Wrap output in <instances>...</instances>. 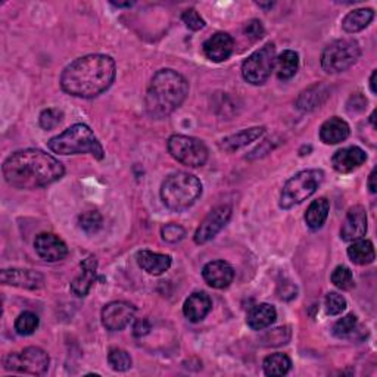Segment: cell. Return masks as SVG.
Instances as JSON below:
<instances>
[{
	"mask_svg": "<svg viewBox=\"0 0 377 377\" xmlns=\"http://www.w3.org/2000/svg\"><path fill=\"white\" fill-rule=\"evenodd\" d=\"M149 330H151V323L146 319L136 320V323L133 326V334L137 338H142V336H144V334H148Z\"/></svg>",
	"mask_w": 377,
	"mask_h": 377,
	"instance_id": "60d3db41",
	"label": "cell"
},
{
	"mask_svg": "<svg viewBox=\"0 0 377 377\" xmlns=\"http://www.w3.org/2000/svg\"><path fill=\"white\" fill-rule=\"evenodd\" d=\"M78 224H80V228L85 230L86 233L89 235L96 233L97 230L102 227V216L97 211H87L80 216Z\"/></svg>",
	"mask_w": 377,
	"mask_h": 377,
	"instance_id": "e575fe53",
	"label": "cell"
},
{
	"mask_svg": "<svg viewBox=\"0 0 377 377\" xmlns=\"http://www.w3.org/2000/svg\"><path fill=\"white\" fill-rule=\"evenodd\" d=\"M202 49L209 60L223 62L233 53L235 41L227 33H217L205 41Z\"/></svg>",
	"mask_w": 377,
	"mask_h": 377,
	"instance_id": "ac0fdd59",
	"label": "cell"
},
{
	"mask_svg": "<svg viewBox=\"0 0 377 377\" xmlns=\"http://www.w3.org/2000/svg\"><path fill=\"white\" fill-rule=\"evenodd\" d=\"M331 283L336 286L338 289L342 290H348L354 286V276H352V271L345 267V265H339L333 270L331 273Z\"/></svg>",
	"mask_w": 377,
	"mask_h": 377,
	"instance_id": "836d02e7",
	"label": "cell"
},
{
	"mask_svg": "<svg viewBox=\"0 0 377 377\" xmlns=\"http://www.w3.org/2000/svg\"><path fill=\"white\" fill-rule=\"evenodd\" d=\"M108 363L114 371H127L132 367V357L127 351L114 348L108 354Z\"/></svg>",
	"mask_w": 377,
	"mask_h": 377,
	"instance_id": "1f68e13d",
	"label": "cell"
},
{
	"mask_svg": "<svg viewBox=\"0 0 377 377\" xmlns=\"http://www.w3.org/2000/svg\"><path fill=\"white\" fill-rule=\"evenodd\" d=\"M211 308H213L211 298H209L205 292H195L186 299L183 312L188 322L198 323L208 316Z\"/></svg>",
	"mask_w": 377,
	"mask_h": 377,
	"instance_id": "d6986e66",
	"label": "cell"
},
{
	"mask_svg": "<svg viewBox=\"0 0 377 377\" xmlns=\"http://www.w3.org/2000/svg\"><path fill=\"white\" fill-rule=\"evenodd\" d=\"M327 92L324 86H312L302 92L297 99V107L301 111H312L326 100Z\"/></svg>",
	"mask_w": 377,
	"mask_h": 377,
	"instance_id": "f1b7e54d",
	"label": "cell"
},
{
	"mask_svg": "<svg viewBox=\"0 0 377 377\" xmlns=\"http://www.w3.org/2000/svg\"><path fill=\"white\" fill-rule=\"evenodd\" d=\"M351 129L346 121L339 117H331L320 129V139L326 144H338L349 137Z\"/></svg>",
	"mask_w": 377,
	"mask_h": 377,
	"instance_id": "7402d4cb",
	"label": "cell"
},
{
	"mask_svg": "<svg viewBox=\"0 0 377 377\" xmlns=\"http://www.w3.org/2000/svg\"><path fill=\"white\" fill-rule=\"evenodd\" d=\"M203 280L214 289H224L233 282V267L225 261H211L202 270Z\"/></svg>",
	"mask_w": 377,
	"mask_h": 377,
	"instance_id": "e0dca14e",
	"label": "cell"
},
{
	"mask_svg": "<svg viewBox=\"0 0 377 377\" xmlns=\"http://www.w3.org/2000/svg\"><path fill=\"white\" fill-rule=\"evenodd\" d=\"M117 67L111 56L93 53L73 60L60 74V87L65 93L92 99L108 90L115 80Z\"/></svg>",
	"mask_w": 377,
	"mask_h": 377,
	"instance_id": "6da1fadb",
	"label": "cell"
},
{
	"mask_svg": "<svg viewBox=\"0 0 377 377\" xmlns=\"http://www.w3.org/2000/svg\"><path fill=\"white\" fill-rule=\"evenodd\" d=\"M275 67L279 80H290L298 73L299 55L295 51H285L276 58Z\"/></svg>",
	"mask_w": 377,
	"mask_h": 377,
	"instance_id": "4316f807",
	"label": "cell"
},
{
	"mask_svg": "<svg viewBox=\"0 0 377 377\" xmlns=\"http://www.w3.org/2000/svg\"><path fill=\"white\" fill-rule=\"evenodd\" d=\"M346 309V299L336 292H330L326 297V311L329 316H339Z\"/></svg>",
	"mask_w": 377,
	"mask_h": 377,
	"instance_id": "d590c367",
	"label": "cell"
},
{
	"mask_svg": "<svg viewBox=\"0 0 377 377\" xmlns=\"http://www.w3.org/2000/svg\"><path fill=\"white\" fill-rule=\"evenodd\" d=\"M188 95V83L174 70L158 71L148 87L144 105L149 117L162 120L171 115Z\"/></svg>",
	"mask_w": 377,
	"mask_h": 377,
	"instance_id": "3957f363",
	"label": "cell"
},
{
	"mask_svg": "<svg viewBox=\"0 0 377 377\" xmlns=\"http://www.w3.org/2000/svg\"><path fill=\"white\" fill-rule=\"evenodd\" d=\"M330 211V202L326 198L314 201L305 213V223L311 230H319L327 220Z\"/></svg>",
	"mask_w": 377,
	"mask_h": 377,
	"instance_id": "d4e9b609",
	"label": "cell"
},
{
	"mask_svg": "<svg viewBox=\"0 0 377 377\" xmlns=\"http://www.w3.org/2000/svg\"><path fill=\"white\" fill-rule=\"evenodd\" d=\"M83 273L75 277L71 283V290L77 297H86L90 292L93 283L96 282V270H97V261L95 257H89L81 262Z\"/></svg>",
	"mask_w": 377,
	"mask_h": 377,
	"instance_id": "44dd1931",
	"label": "cell"
},
{
	"mask_svg": "<svg viewBox=\"0 0 377 377\" xmlns=\"http://www.w3.org/2000/svg\"><path fill=\"white\" fill-rule=\"evenodd\" d=\"M359 324V319L357 316H354V314H348V316L342 317L341 320H338L333 326V334L336 338H348L349 334H352L357 329Z\"/></svg>",
	"mask_w": 377,
	"mask_h": 377,
	"instance_id": "d6a6232c",
	"label": "cell"
},
{
	"mask_svg": "<svg viewBox=\"0 0 377 377\" xmlns=\"http://www.w3.org/2000/svg\"><path fill=\"white\" fill-rule=\"evenodd\" d=\"M367 233V211L361 205L352 206L341 227V238L345 242L359 240Z\"/></svg>",
	"mask_w": 377,
	"mask_h": 377,
	"instance_id": "4fadbf2b",
	"label": "cell"
},
{
	"mask_svg": "<svg viewBox=\"0 0 377 377\" xmlns=\"http://www.w3.org/2000/svg\"><path fill=\"white\" fill-rule=\"evenodd\" d=\"M136 260L139 267L152 276H161L171 267L170 255L152 253V250H140Z\"/></svg>",
	"mask_w": 377,
	"mask_h": 377,
	"instance_id": "ffe728a7",
	"label": "cell"
},
{
	"mask_svg": "<svg viewBox=\"0 0 377 377\" xmlns=\"http://www.w3.org/2000/svg\"><path fill=\"white\" fill-rule=\"evenodd\" d=\"M169 152L180 164L198 169L208 161V148L196 137L174 134L169 139Z\"/></svg>",
	"mask_w": 377,
	"mask_h": 377,
	"instance_id": "30bf717a",
	"label": "cell"
},
{
	"mask_svg": "<svg viewBox=\"0 0 377 377\" xmlns=\"http://www.w3.org/2000/svg\"><path fill=\"white\" fill-rule=\"evenodd\" d=\"M161 236L165 242L169 243H177L180 242L184 236H186V230L176 223H170V224H165L161 228Z\"/></svg>",
	"mask_w": 377,
	"mask_h": 377,
	"instance_id": "74e56055",
	"label": "cell"
},
{
	"mask_svg": "<svg viewBox=\"0 0 377 377\" xmlns=\"http://www.w3.org/2000/svg\"><path fill=\"white\" fill-rule=\"evenodd\" d=\"M232 211L233 209L230 205L216 206L198 227L196 233H195V242L198 245H203L211 239H214L224 228V225L228 223L230 217H232Z\"/></svg>",
	"mask_w": 377,
	"mask_h": 377,
	"instance_id": "8fae6325",
	"label": "cell"
},
{
	"mask_svg": "<svg viewBox=\"0 0 377 377\" xmlns=\"http://www.w3.org/2000/svg\"><path fill=\"white\" fill-rule=\"evenodd\" d=\"M361 56L357 40L341 38L330 43L322 53V67L329 74L344 73L351 68Z\"/></svg>",
	"mask_w": 377,
	"mask_h": 377,
	"instance_id": "52a82bcc",
	"label": "cell"
},
{
	"mask_svg": "<svg viewBox=\"0 0 377 377\" xmlns=\"http://www.w3.org/2000/svg\"><path fill=\"white\" fill-rule=\"evenodd\" d=\"M348 257L349 260L357 264V265H367L374 261V246L370 240L366 239H359L354 240L352 245L348 248Z\"/></svg>",
	"mask_w": 377,
	"mask_h": 377,
	"instance_id": "83f0119b",
	"label": "cell"
},
{
	"mask_svg": "<svg viewBox=\"0 0 377 377\" xmlns=\"http://www.w3.org/2000/svg\"><path fill=\"white\" fill-rule=\"evenodd\" d=\"M376 75H377V71L374 70V71L371 73V77H370V89H371L373 93L377 92V90H376Z\"/></svg>",
	"mask_w": 377,
	"mask_h": 377,
	"instance_id": "7bdbcfd3",
	"label": "cell"
},
{
	"mask_svg": "<svg viewBox=\"0 0 377 377\" xmlns=\"http://www.w3.org/2000/svg\"><path fill=\"white\" fill-rule=\"evenodd\" d=\"M366 161L367 155L361 148H359V146H349V148L339 149L331 156L333 169L342 174L352 173L354 170L360 169Z\"/></svg>",
	"mask_w": 377,
	"mask_h": 377,
	"instance_id": "2e32d148",
	"label": "cell"
},
{
	"mask_svg": "<svg viewBox=\"0 0 377 377\" xmlns=\"http://www.w3.org/2000/svg\"><path fill=\"white\" fill-rule=\"evenodd\" d=\"M37 327H38V317L31 311L21 312L15 322V330L18 334H21V336L33 334Z\"/></svg>",
	"mask_w": 377,
	"mask_h": 377,
	"instance_id": "4dcf8cb0",
	"label": "cell"
},
{
	"mask_svg": "<svg viewBox=\"0 0 377 377\" xmlns=\"http://www.w3.org/2000/svg\"><path fill=\"white\" fill-rule=\"evenodd\" d=\"M36 253L48 262L62 261L68 255L65 242L53 233H40L34 240Z\"/></svg>",
	"mask_w": 377,
	"mask_h": 377,
	"instance_id": "5bb4252c",
	"label": "cell"
},
{
	"mask_svg": "<svg viewBox=\"0 0 377 377\" xmlns=\"http://www.w3.org/2000/svg\"><path fill=\"white\" fill-rule=\"evenodd\" d=\"M183 23L186 24L187 28H191L192 31H199L205 27V21L202 19V16L198 14L196 9L191 8V9H186L181 15Z\"/></svg>",
	"mask_w": 377,
	"mask_h": 377,
	"instance_id": "f35d334b",
	"label": "cell"
},
{
	"mask_svg": "<svg viewBox=\"0 0 377 377\" xmlns=\"http://www.w3.org/2000/svg\"><path fill=\"white\" fill-rule=\"evenodd\" d=\"M368 188H370V192L371 193H376L377 192V186H376V170L371 171L370 177H368V183H367Z\"/></svg>",
	"mask_w": 377,
	"mask_h": 377,
	"instance_id": "b9f144b4",
	"label": "cell"
},
{
	"mask_svg": "<svg viewBox=\"0 0 377 377\" xmlns=\"http://www.w3.org/2000/svg\"><path fill=\"white\" fill-rule=\"evenodd\" d=\"M8 184L16 188H38L64 177L65 169L55 156L40 149H24L12 154L2 166Z\"/></svg>",
	"mask_w": 377,
	"mask_h": 377,
	"instance_id": "7a4b0ae2",
	"label": "cell"
},
{
	"mask_svg": "<svg viewBox=\"0 0 377 377\" xmlns=\"http://www.w3.org/2000/svg\"><path fill=\"white\" fill-rule=\"evenodd\" d=\"M245 34L250 40H254V41L262 38V36H264V27L261 24V21L253 19V21H249V23H246V26H245Z\"/></svg>",
	"mask_w": 377,
	"mask_h": 377,
	"instance_id": "ab89813d",
	"label": "cell"
},
{
	"mask_svg": "<svg viewBox=\"0 0 377 377\" xmlns=\"http://www.w3.org/2000/svg\"><path fill=\"white\" fill-rule=\"evenodd\" d=\"M257 5H258L260 8H273L275 4H261V2H258Z\"/></svg>",
	"mask_w": 377,
	"mask_h": 377,
	"instance_id": "f6af8a7d",
	"label": "cell"
},
{
	"mask_svg": "<svg viewBox=\"0 0 377 377\" xmlns=\"http://www.w3.org/2000/svg\"><path fill=\"white\" fill-rule=\"evenodd\" d=\"M370 122L373 124V127H376V111H373V114L370 117Z\"/></svg>",
	"mask_w": 377,
	"mask_h": 377,
	"instance_id": "bcb514c9",
	"label": "cell"
},
{
	"mask_svg": "<svg viewBox=\"0 0 377 377\" xmlns=\"http://www.w3.org/2000/svg\"><path fill=\"white\" fill-rule=\"evenodd\" d=\"M374 18V11L373 9H355L352 12H349L344 21H342V28L344 31L352 34V33H359L361 30H364L366 27L370 26V23Z\"/></svg>",
	"mask_w": 377,
	"mask_h": 377,
	"instance_id": "484cf974",
	"label": "cell"
},
{
	"mask_svg": "<svg viewBox=\"0 0 377 377\" xmlns=\"http://www.w3.org/2000/svg\"><path fill=\"white\" fill-rule=\"evenodd\" d=\"M264 132H265L264 127H253V129L242 130L236 134L224 137L220 143V148L224 149L225 152L239 151L240 148H245V146H248L249 143H253L257 139H260L264 134Z\"/></svg>",
	"mask_w": 377,
	"mask_h": 377,
	"instance_id": "cb8c5ba5",
	"label": "cell"
},
{
	"mask_svg": "<svg viewBox=\"0 0 377 377\" xmlns=\"http://www.w3.org/2000/svg\"><path fill=\"white\" fill-rule=\"evenodd\" d=\"M62 118H64V114H62V111L55 110V108H49V110H45L43 112L40 114L38 122L41 125V129L52 130V129L58 127Z\"/></svg>",
	"mask_w": 377,
	"mask_h": 377,
	"instance_id": "8d00e7d4",
	"label": "cell"
},
{
	"mask_svg": "<svg viewBox=\"0 0 377 377\" xmlns=\"http://www.w3.org/2000/svg\"><path fill=\"white\" fill-rule=\"evenodd\" d=\"M49 149L58 155L92 154L96 159H103L105 152L100 142L86 124H74L64 133L52 137Z\"/></svg>",
	"mask_w": 377,
	"mask_h": 377,
	"instance_id": "5b68a950",
	"label": "cell"
},
{
	"mask_svg": "<svg viewBox=\"0 0 377 377\" xmlns=\"http://www.w3.org/2000/svg\"><path fill=\"white\" fill-rule=\"evenodd\" d=\"M136 308L124 301H115L105 305L102 309V324L110 331H120L127 327L134 319Z\"/></svg>",
	"mask_w": 377,
	"mask_h": 377,
	"instance_id": "7c38bea8",
	"label": "cell"
},
{
	"mask_svg": "<svg viewBox=\"0 0 377 377\" xmlns=\"http://www.w3.org/2000/svg\"><path fill=\"white\" fill-rule=\"evenodd\" d=\"M49 355L37 346H28L21 352H11L4 360V367L8 371L26 373L31 376H43L49 368Z\"/></svg>",
	"mask_w": 377,
	"mask_h": 377,
	"instance_id": "ba28073f",
	"label": "cell"
},
{
	"mask_svg": "<svg viewBox=\"0 0 377 377\" xmlns=\"http://www.w3.org/2000/svg\"><path fill=\"white\" fill-rule=\"evenodd\" d=\"M277 319V311L270 304H260L248 311L246 323L253 330H264Z\"/></svg>",
	"mask_w": 377,
	"mask_h": 377,
	"instance_id": "603a6c76",
	"label": "cell"
},
{
	"mask_svg": "<svg viewBox=\"0 0 377 377\" xmlns=\"http://www.w3.org/2000/svg\"><path fill=\"white\" fill-rule=\"evenodd\" d=\"M292 367V361L287 357L286 354L277 352V354H271L268 357L264 360L262 363V368L264 373L270 377H279V376H285L289 373Z\"/></svg>",
	"mask_w": 377,
	"mask_h": 377,
	"instance_id": "f546056e",
	"label": "cell"
},
{
	"mask_svg": "<svg viewBox=\"0 0 377 377\" xmlns=\"http://www.w3.org/2000/svg\"><path fill=\"white\" fill-rule=\"evenodd\" d=\"M202 195V183L188 173H174L166 177L161 186V199L164 205L174 213L191 208Z\"/></svg>",
	"mask_w": 377,
	"mask_h": 377,
	"instance_id": "277c9868",
	"label": "cell"
},
{
	"mask_svg": "<svg viewBox=\"0 0 377 377\" xmlns=\"http://www.w3.org/2000/svg\"><path fill=\"white\" fill-rule=\"evenodd\" d=\"M323 180L324 173L322 170H304L290 177L283 186L279 202L280 208L290 209L295 205L302 203L309 196L316 193Z\"/></svg>",
	"mask_w": 377,
	"mask_h": 377,
	"instance_id": "8992f818",
	"label": "cell"
},
{
	"mask_svg": "<svg viewBox=\"0 0 377 377\" xmlns=\"http://www.w3.org/2000/svg\"><path fill=\"white\" fill-rule=\"evenodd\" d=\"M112 5L117 6V8H130L133 4H132V2H125V4H117V2H112Z\"/></svg>",
	"mask_w": 377,
	"mask_h": 377,
	"instance_id": "ee69618b",
	"label": "cell"
},
{
	"mask_svg": "<svg viewBox=\"0 0 377 377\" xmlns=\"http://www.w3.org/2000/svg\"><path fill=\"white\" fill-rule=\"evenodd\" d=\"M0 282H2L4 285L36 290V289L43 287L45 279L40 273H36V271H31V270L9 268V270H2V273H0Z\"/></svg>",
	"mask_w": 377,
	"mask_h": 377,
	"instance_id": "9a60e30c",
	"label": "cell"
},
{
	"mask_svg": "<svg viewBox=\"0 0 377 377\" xmlns=\"http://www.w3.org/2000/svg\"><path fill=\"white\" fill-rule=\"evenodd\" d=\"M276 64V46L267 43L250 55L242 64V75L249 85L261 86L270 78Z\"/></svg>",
	"mask_w": 377,
	"mask_h": 377,
	"instance_id": "9c48e42d",
	"label": "cell"
}]
</instances>
